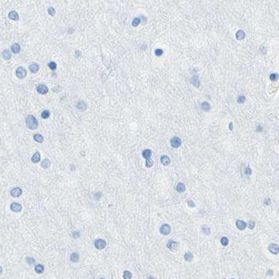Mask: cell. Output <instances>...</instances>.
I'll return each instance as SVG.
<instances>
[{"mask_svg":"<svg viewBox=\"0 0 279 279\" xmlns=\"http://www.w3.org/2000/svg\"><path fill=\"white\" fill-rule=\"evenodd\" d=\"M48 14L51 15V16H54V15L55 14V10L52 7H50L48 10Z\"/></svg>","mask_w":279,"mask_h":279,"instance_id":"36","label":"cell"},{"mask_svg":"<svg viewBox=\"0 0 279 279\" xmlns=\"http://www.w3.org/2000/svg\"><path fill=\"white\" fill-rule=\"evenodd\" d=\"M176 190H177V191H178L179 192H183L185 191V190H186V186H185V185L183 184V183H179L178 185H177V187H176Z\"/></svg>","mask_w":279,"mask_h":279,"instance_id":"24","label":"cell"},{"mask_svg":"<svg viewBox=\"0 0 279 279\" xmlns=\"http://www.w3.org/2000/svg\"><path fill=\"white\" fill-rule=\"evenodd\" d=\"M153 161H152V160H151V158H149V159H148V160H146V162H145V166H146V167H148V168H150V167H151L153 165Z\"/></svg>","mask_w":279,"mask_h":279,"instance_id":"31","label":"cell"},{"mask_svg":"<svg viewBox=\"0 0 279 279\" xmlns=\"http://www.w3.org/2000/svg\"><path fill=\"white\" fill-rule=\"evenodd\" d=\"M16 74L18 78L23 79L27 75V70L23 67H19L16 71Z\"/></svg>","mask_w":279,"mask_h":279,"instance_id":"2","label":"cell"},{"mask_svg":"<svg viewBox=\"0 0 279 279\" xmlns=\"http://www.w3.org/2000/svg\"><path fill=\"white\" fill-rule=\"evenodd\" d=\"M245 36V34L243 30H238V32L236 33V37L238 40H242L244 39Z\"/></svg>","mask_w":279,"mask_h":279,"instance_id":"16","label":"cell"},{"mask_svg":"<svg viewBox=\"0 0 279 279\" xmlns=\"http://www.w3.org/2000/svg\"><path fill=\"white\" fill-rule=\"evenodd\" d=\"M220 241L222 245H224V246H226L229 244V240H228V238L227 237H222V238H221Z\"/></svg>","mask_w":279,"mask_h":279,"instance_id":"32","label":"cell"},{"mask_svg":"<svg viewBox=\"0 0 279 279\" xmlns=\"http://www.w3.org/2000/svg\"><path fill=\"white\" fill-rule=\"evenodd\" d=\"M277 78H278V76H277V74H271L270 75V79H271V81H276Z\"/></svg>","mask_w":279,"mask_h":279,"instance_id":"39","label":"cell"},{"mask_svg":"<svg viewBox=\"0 0 279 279\" xmlns=\"http://www.w3.org/2000/svg\"><path fill=\"white\" fill-rule=\"evenodd\" d=\"M23 194V190L20 187H15L11 191V195L13 197H18Z\"/></svg>","mask_w":279,"mask_h":279,"instance_id":"7","label":"cell"},{"mask_svg":"<svg viewBox=\"0 0 279 279\" xmlns=\"http://www.w3.org/2000/svg\"><path fill=\"white\" fill-rule=\"evenodd\" d=\"M202 230H203V233H204L205 234H206V235H209L210 234H211L209 228L208 227H206V226H205V225L202 227Z\"/></svg>","mask_w":279,"mask_h":279,"instance_id":"35","label":"cell"},{"mask_svg":"<svg viewBox=\"0 0 279 279\" xmlns=\"http://www.w3.org/2000/svg\"><path fill=\"white\" fill-rule=\"evenodd\" d=\"M191 82L196 87H199V85H200V82L199 81V78L197 76H194L191 79Z\"/></svg>","mask_w":279,"mask_h":279,"instance_id":"20","label":"cell"},{"mask_svg":"<svg viewBox=\"0 0 279 279\" xmlns=\"http://www.w3.org/2000/svg\"><path fill=\"white\" fill-rule=\"evenodd\" d=\"M104 279V278H101V279Z\"/></svg>","mask_w":279,"mask_h":279,"instance_id":"44","label":"cell"},{"mask_svg":"<svg viewBox=\"0 0 279 279\" xmlns=\"http://www.w3.org/2000/svg\"><path fill=\"white\" fill-rule=\"evenodd\" d=\"M50 164H51V162L48 159H44L42 162H41V167L43 168V169H47L48 167H50Z\"/></svg>","mask_w":279,"mask_h":279,"instance_id":"22","label":"cell"},{"mask_svg":"<svg viewBox=\"0 0 279 279\" xmlns=\"http://www.w3.org/2000/svg\"><path fill=\"white\" fill-rule=\"evenodd\" d=\"M188 206H190V207H194L195 204H194V203L192 201H189L188 202Z\"/></svg>","mask_w":279,"mask_h":279,"instance_id":"42","label":"cell"},{"mask_svg":"<svg viewBox=\"0 0 279 279\" xmlns=\"http://www.w3.org/2000/svg\"><path fill=\"white\" fill-rule=\"evenodd\" d=\"M70 260H71V262H74V263L78 262V260H79V255H78V254L76 253H72V254L71 255V257H70Z\"/></svg>","mask_w":279,"mask_h":279,"instance_id":"17","label":"cell"},{"mask_svg":"<svg viewBox=\"0 0 279 279\" xmlns=\"http://www.w3.org/2000/svg\"><path fill=\"white\" fill-rule=\"evenodd\" d=\"M141 23V19L139 17H135L133 21H132V26L133 27H137Z\"/></svg>","mask_w":279,"mask_h":279,"instance_id":"30","label":"cell"},{"mask_svg":"<svg viewBox=\"0 0 279 279\" xmlns=\"http://www.w3.org/2000/svg\"><path fill=\"white\" fill-rule=\"evenodd\" d=\"M155 55H156V56L160 57V56H161V55H162L163 54V51L162 50V49H160V48L156 49V50H155Z\"/></svg>","mask_w":279,"mask_h":279,"instance_id":"37","label":"cell"},{"mask_svg":"<svg viewBox=\"0 0 279 279\" xmlns=\"http://www.w3.org/2000/svg\"><path fill=\"white\" fill-rule=\"evenodd\" d=\"M11 209L12 211L15 212V213H18V212H20L21 210H22V206L21 204L19 203H16V202H13L11 204Z\"/></svg>","mask_w":279,"mask_h":279,"instance_id":"5","label":"cell"},{"mask_svg":"<svg viewBox=\"0 0 279 279\" xmlns=\"http://www.w3.org/2000/svg\"><path fill=\"white\" fill-rule=\"evenodd\" d=\"M48 67H49V68H50L52 70V71H54V70L56 69V68H57V64H56L55 62H51L48 64Z\"/></svg>","mask_w":279,"mask_h":279,"instance_id":"33","label":"cell"},{"mask_svg":"<svg viewBox=\"0 0 279 279\" xmlns=\"http://www.w3.org/2000/svg\"><path fill=\"white\" fill-rule=\"evenodd\" d=\"M26 126L27 127L29 128V129L34 130L39 126V123L37 120L36 119L34 116L32 115H29L26 118Z\"/></svg>","mask_w":279,"mask_h":279,"instance_id":"1","label":"cell"},{"mask_svg":"<svg viewBox=\"0 0 279 279\" xmlns=\"http://www.w3.org/2000/svg\"><path fill=\"white\" fill-rule=\"evenodd\" d=\"M170 143H171V145L172 147H174V148H178L181 145V139L179 137L174 136V137H173L171 139Z\"/></svg>","mask_w":279,"mask_h":279,"instance_id":"4","label":"cell"},{"mask_svg":"<svg viewBox=\"0 0 279 279\" xmlns=\"http://www.w3.org/2000/svg\"><path fill=\"white\" fill-rule=\"evenodd\" d=\"M41 117H42L43 119H47V118H48L50 117V112H49V110H43V111L42 112V113H41Z\"/></svg>","mask_w":279,"mask_h":279,"instance_id":"29","label":"cell"},{"mask_svg":"<svg viewBox=\"0 0 279 279\" xmlns=\"http://www.w3.org/2000/svg\"><path fill=\"white\" fill-rule=\"evenodd\" d=\"M160 162H161V163L163 165L167 166V165H169V164L171 163V160H170V158L168 156L163 155L160 158Z\"/></svg>","mask_w":279,"mask_h":279,"instance_id":"13","label":"cell"},{"mask_svg":"<svg viewBox=\"0 0 279 279\" xmlns=\"http://www.w3.org/2000/svg\"><path fill=\"white\" fill-rule=\"evenodd\" d=\"M184 257H185V260H186V261L191 262L192 260V259H193V255H192V253H187L185 254Z\"/></svg>","mask_w":279,"mask_h":279,"instance_id":"27","label":"cell"},{"mask_svg":"<svg viewBox=\"0 0 279 279\" xmlns=\"http://www.w3.org/2000/svg\"><path fill=\"white\" fill-rule=\"evenodd\" d=\"M245 97L244 96H239L238 98V102L239 103V104H242V103H244L245 101Z\"/></svg>","mask_w":279,"mask_h":279,"instance_id":"38","label":"cell"},{"mask_svg":"<svg viewBox=\"0 0 279 279\" xmlns=\"http://www.w3.org/2000/svg\"><path fill=\"white\" fill-rule=\"evenodd\" d=\"M34 139L35 141H36V142H38V143H42V142L43 141V136H41V134H35L34 136Z\"/></svg>","mask_w":279,"mask_h":279,"instance_id":"26","label":"cell"},{"mask_svg":"<svg viewBox=\"0 0 279 279\" xmlns=\"http://www.w3.org/2000/svg\"><path fill=\"white\" fill-rule=\"evenodd\" d=\"M151 154H152V152H151V151L150 150V149H146V150H144V151H143V152H142V155H143V157H144L145 160H148V159H149V158L151 157Z\"/></svg>","mask_w":279,"mask_h":279,"instance_id":"18","label":"cell"},{"mask_svg":"<svg viewBox=\"0 0 279 279\" xmlns=\"http://www.w3.org/2000/svg\"><path fill=\"white\" fill-rule=\"evenodd\" d=\"M34 270L35 271H36V273H39V274H41V273H43V271H44V267H43V265H41V264H37V265L35 266Z\"/></svg>","mask_w":279,"mask_h":279,"instance_id":"19","label":"cell"},{"mask_svg":"<svg viewBox=\"0 0 279 279\" xmlns=\"http://www.w3.org/2000/svg\"><path fill=\"white\" fill-rule=\"evenodd\" d=\"M26 262L29 264V265H32L35 263V260L32 257H27L26 258Z\"/></svg>","mask_w":279,"mask_h":279,"instance_id":"34","label":"cell"},{"mask_svg":"<svg viewBox=\"0 0 279 279\" xmlns=\"http://www.w3.org/2000/svg\"></svg>","mask_w":279,"mask_h":279,"instance_id":"45","label":"cell"},{"mask_svg":"<svg viewBox=\"0 0 279 279\" xmlns=\"http://www.w3.org/2000/svg\"><path fill=\"white\" fill-rule=\"evenodd\" d=\"M201 108H202V110H205V111H209L211 109L210 104L208 102H203V103H202V105H201Z\"/></svg>","mask_w":279,"mask_h":279,"instance_id":"25","label":"cell"},{"mask_svg":"<svg viewBox=\"0 0 279 279\" xmlns=\"http://www.w3.org/2000/svg\"><path fill=\"white\" fill-rule=\"evenodd\" d=\"M12 52L15 54H17L20 51V46L18 43H14L11 46Z\"/></svg>","mask_w":279,"mask_h":279,"instance_id":"15","label":"cell"},{"mask_svg":"<svg viewBox=\"0 0 279 279\" xmlns=\"http://www.w3.org/2000/svg\"><path fill=\"white\" fill-rule=\"evenodd\" d=\"M269 250L273 254H278L279 252V245L274 244H271L269 245Z\"/></svg>","mask_w":279,"mask_h":279,"instance_id":"10","label":"cell"},{"mask_svg":"<svg viewBox=\"0 0 279 279\" xmlns=\"http://www.w3.org/2000/svg\"><path fill=\"white\" fill-rule=\"evenodd\" d=\"M31 160L33 163H38L40 162L41 160V155L39 152H36L33 155V156L31 158Z\"/></svg>","mask_w":279,"mask_h":279,"instance_id":"11","label":"cell"},{"mask_svg":"<svg viewBox=\"0 0 279 279\" xmlns=\"http://www.w3.org/2000/svg\"><path fill=\"white\" fill-rule=\"evenodd\" d=\"M160 233L163 235H168L170 232H171V227L169 225L164 224L163 225L162 227H160Z\"/></svg>","mask_w":279,"mask_h":279,"instance_id":"8","label":"cell"},{"mask_svg":"<svg viewBox=\"0 0 279 279\" xmlns=\"http://www.w3.org/2000/svg\"><path fill=\"white\" fill-rule=\"evenodd\" d=\"M106 246V242L104 239L99 238V239H97L94 241V247L97 249L102 250V249L105 248Z\"/></svg>","mask_w":279,"mask_h":279,"instance_id":"3","label":"cell"},{"mask_svg":"<svg viewBox=\"0 0 279 279\" xmlns=\"http://www.w3.org/2000/svg\"><path fill=\"white\" fill-rule=\"evenodd\" d=\"M236 225H237V228H238V229H240V230H244V229H245V227H246V223L243 220H238L237 221Z\"/></svg>","mask_w":279,"mask_h":279,"instance_id":"12","label":"cell"},{"mask_svg":"<svg viewBox=\"0 0 279 279\" xmlns=\"http://www.w3.org/2000/svg\"><path fill=\"white\" fill-rule=\"evenodd\" d=\"M132 273L129 271H125L123 273V278L124 279H132Z\"/></svg>","mask_w":279,"mask_h":279,"instance_id":"28","label":"cell"},{"mask_svg":"<svg viewBox=\"0 0 279 279\" xmlns=\"http://www.w3.org/2000/svg\"><path fill=\"white\" fill-rule=\"evenodd\" d=\"M167 246L171 251L174 252L176 250H178V244L177 242H176V241H174L171 240V241H169V243L167 244Z\"/></svg>","mask_w":279,"mask_h":279,"instance_id":"6","label":"cell"},{"mask_svg":"<svg viewBox=\"0 0 279 279\" xmlns=\"http://www.w3.org/2000/svg\"><path fill=\"white\" fill-rule=\"evenodd\" d=\"M8 17L13 20H19V16L17 13L15 11H12L8 13Z\"/></svg>","mask_w":279,"mask_h":279,"instance_id":"14","label":"cell"},{"mask_svg":"<svg viewBox=\"0 0 279 279\" xmlns=\"http://www.w3.org/2000/svg\"><path fill=\"white\" fill-rule=\"evenodd\" d=\"M11 57V53L8 50H5L3 52V58L5 60H8Z\"/></svg>","mask_w":279,"mask_h":279,"instance_id":"23","label":"cell"},{"mask_svg":"<svg viewBox=\"0 0 279 279\" xmlns=\"http://www.w3.org/2000/svg\"><path fill=\"white\" fill-rule=\"evenodd\" d=\"M29 70L33 73V74H36L38 71H39V65L37 64H31L30 67H29Z\"/></svg>","mask_w":279,"mask_h":279,"instance_id":"21","label":"cell"},{"mask_svg":"<svg viewBox=\"0 0 279 279\" xmlns=\"http://www.w3.org/2000/svg\"><path fill=\"white\" fill-rule=\"evenodd\" d=\"M2 272H3V269H2V267L0 266V275H1Z\"/></svg>","mask_w":279,"mask_h":279,"instance_id":"43","label":"cell"},{"mask_svg":"<svg viewBox=\"0 0 279 279\" xmlns=\"http://www.w3.org/2000/svg\"><path fill=\"white\" fill-rule=\"evenodd\" d=\"M245 174L248 175H250L251 174V169L249 168V167H247V168H245Z\"/></svg>","mask_w":279,"mask_h":279,"instance_id":"41","label":"cell"},{"mask_svg":"<svg viewBox=\"0 0 279 279\" xmlns=\"http://www.w3.org/2000/svg\"><path fill=\"white\" fill-rule=\"evenodd\" d=\"M254 227H255V222H254V221L250 220V222H249V228L250 229H253Z\"/></svg>","mask_w":279,"mask_h":279,"instance_id":"40","label":"cell"},{"mask_svg":"<svg viewBox=\"0 0 279 279\" xmlns=\"http://www.w3.org/2000/svg\"><path fill=\"white\" fill-rule=\"evenodd\" d=\"M36 90L39 94H45L48 92V88L46 85H39L36 88Z\"/></svg>","mask_w":279,"mask_h":279,"instance_id":"9","label":"cell"}]
</instances>
